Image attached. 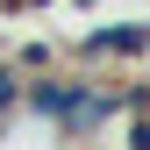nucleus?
Here are the masks:
<instances>
[{"instance_id":"nucleus-1","label":"nucleus","mask_w":150,"mask_h":150,"mask_svg":"<svg viewBox=\"0 0 150 150\" xmlns=\"http://www.w3.org/2000/svg\"><path fill=\"white\" fill-rule=\"evenodd\" d=\"M64 57H79V64H143L150 57V22H136V14L100 22V29H86Z\"/></svg>"},{"instance_id":"nucleus-2","label":"nucleus","mask_w":150,"mask_h":150,"mask_svg":"<svg viewBox=\"0 0 150 150\" xmlns=\"http://www.w3.org/2000/svg\"><path fill=\"white\" fill-rule=\"evenodd\" d=\"M71 7H100V0H71Z\"/></svg>"}]
</instances>
